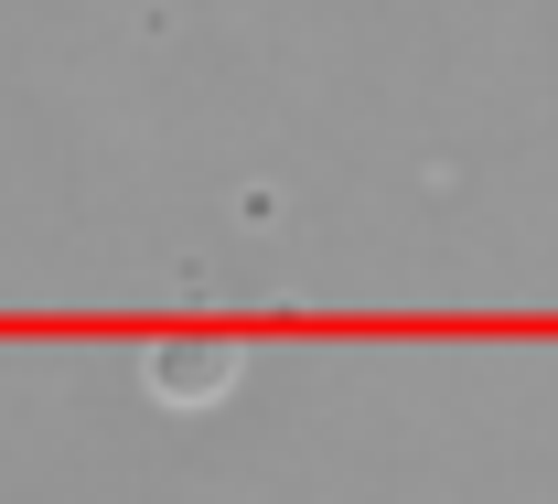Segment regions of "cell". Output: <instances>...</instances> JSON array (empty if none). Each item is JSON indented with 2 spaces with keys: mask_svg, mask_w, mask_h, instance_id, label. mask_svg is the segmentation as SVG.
<instances>
[{
  "mask_svg": "<svg viewBox=\"0 0 558 504\" xmlns=\"http://www.w3.org/2000/svg\"><path fill=\"white\" fill-rule=\"evenodd\" d=\"M236 386V355L226 344H150V397H172V408H205Z\"/></svg>",
  "mask_w": 558,
  "mask_h": 504,
  "instance_id": "6da1fadb",
  "label": "cell"
}]
</instances>
